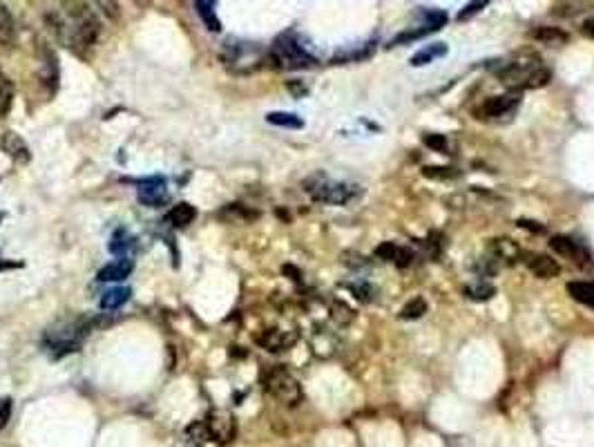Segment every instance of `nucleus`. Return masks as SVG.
Instances as JSON below:
<instances>
[{
  "label": "nucleus",
  "mask_w": 594,
  "mask_h": 447,
  "mask_svg": "<svg viewBox=\"0 0 594 447\" xmlns=\"http://www.w3.org/2000/svg\"><path fill=\"white\" fill-rule=\"evenodd\" d=\"M47 23L54 29L56 38L72 49L90 47L99 36V20L94 18L88 5L81 3H65L63 12L47 14Z\"/></svg>",
  "instance_id": "f257e3e1"
},
{
  "label": "nucleus",
  "mask_w": 594,
  "mask_h": 447,
  "mask_svg": "<svg viewBox=\"0 0 594 447\" xmlns=\"http://www.w3.org/2000/svg\"><path fill=\"white\" fill-rule=\"evenodd\" d=\"M498 81L507 90L518 95L520 90H534L545 86L550 81V70L536 54H520L518 58L503 65V70L498 72Z\"/></svg>",
  "instance_id": "f03ea898"
},
{
  "label": "nucleus",
  "mask_w": 594,
  "mask_h": 447,
  "mask_svg": "<svg viewBox=\"0 0 594 447\" xmlns=\"http://www.w3.org/2000/svg\"><path fill=\"white\" fill-rule=\"evenodd\" d=\"M304 190L311 195L313 202L320 204H333V206H342L349 204L353 197H356L360 190L358 186H349V184H340V181H331L324 174H313L311 179L304 181Z\"/></svg>",
  "instance_id": "7ed1b4c3"
},
{
  "label": "nucleus",
  "mask_w": 594,
  "mask_h": 447,
  "mask_svg": "<svg viewBox=\"0 0 594 447\" xmlns=\"http://www.w3.org/2000/svg\"><path fill=\"white\" fill-rule=\"evenodd\" d=\"M90 331L88 322L74 318L67 322H60L54 329L47 331V347L51 356H63V353H72L81 347V336Z\"/></svg>",
  "instance_id": "20e7f679"
},
{
  "label": "nucleus",
  "mask_w": 594,
  "mask_h": 447,
  "mask_svg": "<svg viewBox=\"0 0 594 447\" xmlns=\"http://www.w3.org/2000/svg\"><path fill=\"white\" fill-rule=\"evenodd\" d=\"M270 56L279 65L286 70H299V67H311L315 65V58L308 54V49L297 40L295 34H281L270 49Z\"/></svg>",
  "instance_id": "39448f33"
},
{
  "label": "nucleus",
  "mask_w": 594,
  "mask_h": 447,
  "mask_svg": "<svg viewBox=\"0 0 594 447\" xmlns=\"http://www.w3.org/2000/svg\"><path fill=\"white\" fill-rule=\"evenodd\" d=\"M264 387L266 391L270 393L273 398H277L279 403L284 405H297L302 400V387L299 382L295 380V376H290V373L284 369V367H273L264 378Z\"/></svg>",
  "instance_id": "423d86ee"
},
{
  "label": "nucleus",
  "mask_w": 594,
  "mask_h": 447,
  "mask_svg": "<svg viewBox=\"0 0 594 447\" xmlns=\"http://www.w3.org/2000/svg\"><path fill=\"white\" fill-rule=\"evenodd\" d=\"M550 248L554 251L556 255L570 259L572 264H577L579 268H590L592 266V255L588 253L586 246H581L577 240L566 235H554L550 240Z\"/></svg>",
  "instance_id": "0eeeda50"
},
{
  "label": "nucleus",
  "mask_w": 594,
  "mask_h": 447,
  "mask_svg": "<svg viewBox=\"0 0 594 447\" xmlns=\"http://www.w3.org/2000/svg\"><path fill=\"white\" fill-rule=\"evenodd\" d=\"M206 425V432H208V439H213L217 443H231L237 434V425L235 418L228 412H213L208 416Z\"/></svg>",
  "instance_id": "6e6552de"
},
{
  "label": "nucleus",
  "mask_w": 594,
  "mask_h": 447,
  "mask_svg": "<svg viewBox=\"0 0 594 447\" xmlns=\"http://www.w3.org/2000/svg\"><path fill=\"white\" fill-rule=\"evenodd\" d=\"M518 103H520V97L516 95V92H512V95L492 97L476 110V114L481 119H503V117H509V114L516 112Z\"/></svg>",
  "instance_id": "1a4fd4ad"
},
{
  "label": "nucleus",
  "mask_w": 594,
  "mask_h": 447,
  "mask_svg": "<svg viewBox=\"0 0 594 447\" xmlns=\"http://www.w3.org/2000/svg\"><path fill=\"white\" fill-rule=\"evenodd\" d=\"M170 200L168 188L161 177H150L139 184V202L148 208H159Z\"/></svg>",
  "instance_id": "9d476101"
},
{
  "label": "nucleus",
  "mask_w": 594,
  "mask_h": 447,
  "mask_svg": "<svg viewBox=\"0 0 594 447\" xmlns=\"http://www.w3.org/2000/svg\"><path fill=\"white\" fill-rule=\"evenodd\" d=\"M0 148H3V152L7 154V157L12 159L14 163H18V165H27L31 161L29 145L14 130H7L3 137H0Z\"/></svg>",
  "instance_id": "9b49d317"
},
{
  "label": "nucleus",
  "mask_w": 594,
  "mask_h": 447,
  "mask_svg": "<svg viewBox=\"0 0 594 447\" xmlns=\"http://www.w3.org/2000/svg\"><path fill=\"white\" fill-rule=\"evenodd\" d=\"M525 266L529 268L531 273L541 279H550V277H556L561 273V266L554 257H550L545 253H527L525 255Z\"/></svg>",
  "instance_id": "f8f14e48"
},
{
  "label": "nucleus",
  "mask_w": 594,
  "mask_h": 447,
  "mask_svg": "<svg viewBox=\"0 0 594 447\" xmlns=\"http://www.w3.org/2000/svg\"><path fill=\"white\" fill-rule=\"evenodd\" d=\"M489 253H492V257H496L498 262H505V264H514L516 259L523 257L518 244L514 240H509V237H496V240L489 242Z\"/></svg>",
  "instance_id": "ddd939ff"
},
{
  "label": "nucleus",
  "mask_w": 594,
  "mask_h": 447,
  "mask_svg": "<svg viewBox=\"0 0 594 447\" xmlns=\"http://www.w3.org/2000/svg\"><path fill=\"white\" fill-rule=\"evenodd\" d=\"M297 334H290V331H279V329H268L262 336L257 338V342L268 351H284L290 345H295Z\"/></svg>",
  "instance_id": "4468645a"
},
{
  "label": "nucleus",
  "mask_w": 594,
  "mask_h": 447,
  "mask_svg": "<svg viewBox=\"0 0 594 447\" xmlns=\"http://www.w3.org/2000/svg\"><path fill=\"white\" fill-rule=\"evenodd\" d=\"M132 259L128 257H121V259H114V262L106 264L99 271V279L101 282H121V279H125L130 273H132Z\"/></svg>",
  "instance_id": "2eb2a0df"
},
{
  "label": "nucleus",
  "mask_w": 594,
  "mask_h": 447,
  "mask_svg": "<svg viewBox=\"0 0 594 447\" xmlns=\"http://www.w3.org/2000/svg\"><path fill=\"white\" fill-rule=\"evenodd\" d=\"M16 43V25L9 9L0 3V45L12 47Z\"/></svg>",
  "instance_id": "dca6fc26"
},
{
  "label": "nucleus",
  "mask_w": 594,
  "mask_h": 447,
  "mask_svg": "<svg viewBox=\"0 0 594 447\" xmlns=\"http://www.w3.org/2000/svg\"><path fill=\"white\" fill-rule=\"evenodd\" d=\"M445 54H447V45L445 43H436V45H429V47L420 49L418 54H413L409 63L413 67H420V65H427V63H434L436 58H443Z\"/></svg>",
  "instance_id": "f3484780"
},
{
  "label": "nucleus",
  "mask_w": 594,
  "mask_h": 447,
  "mask_svg": "<svg viewBox=\"0 0 594 447\" xmlns=\"http://www.w3.org/2000/svg\"><path fill=\"white\" fill-rule=\"evenodd\" d=\"M195 12L199 14V18L206 23V27L211 32H222V23L215 14V3H208V0H197L195 3Z\"/></svg>",
  "instance_id": "a211bd4d"
},
{
  "label": "nucleus",
  "mask_w": 594,
  "mask_h": 447,
  "mask_svg": "<svg viewBox=\"0 0 594 447\" xmlns=\"http://www.w3.org/2000/svg\"><path fill=\"white\" fill-rule=\"evenodd\" d=\"M130 295H132L130 288H123V286L110 288V291H106V293H103V298H101V309H108V311L119 309V307H123L125 302H128Z\"/></svg>",
  "instance_id": "6ab92c4d"
},
{
  "label": "nucleus",
  "mask_w": 594,
  "mask_h": 447,
  "mask_svg": "<svg viewBox=\"0 0 594 447\" xmlns=\"http://www.w3.org/2000/svg\"><path fill=\"white\" fill-rule=\"evenodd\" d=\"M568 293L577 300V302L594 309V282H570Z\"/></svg>",
  "instance_id": "aec40b11"
},
{
  "label": "nucleus",
  "mask_w": 594,
  "mask_h": 447,
  "mask_svg": "<svg viewBox=\"0 0 594 447\" xmlns=\"http://www.w3.org/2000/svg\"><path fill=\"white\" fill-rule=\"evenodd\" d=\"M195 217H197L195 206H190L188 202L176 204L172 211L168 213V220L172 222V226H179V228H183V226H188V224H192Z\"/></svg>",
  "instance_id": "412c9836"
},
{
  "label": "nucleus",
  "mask_w": 594,
  "mask_h": 447,
  "mask_svg": "<svg viewBox=\"0 0 594 447\" xmlns=\"http://www.w3.org/2000/svg\"><path fill=\"white\" fill-rule=\"evenodd\" d=\"M108 248H110V253L125 257V255H128L132 248H134V237L128 235V231H123V228H121V231H117V233L112 235V240H110Z\"/></svg>",
  "instance_id": "4be33fe9"
},
{
  "label": "nucleus",
  "mask_w": 594,
  "mask_h": 447,
  "mask_svg": "<svg viewBox=\"0 0 594 447\" xmlns=\"http://www.w3.org/2000/svg\"><path fill=\"white\" fill-rule=\"evenodd\" d=\"M531 38H536V40H541V43H545V45H559V43H566L568 34L563 32V29H559V27H538V29L531 32Z\"/></svg>",
  "instance_id": "5701e85b"
},
{
  "label": "nucleus",
  "mask_w": 594,
  "mask_h": 447,
  "mask_svg": "<svg viewBox=\"0 0 594 447\" xmlns=\"http://www.w3.org/2000/svg\"><path fill=\"white\" fill-rule=\"evenodd\" d=\"M266 121L279 128H293V130L304 128V121H302L297 114H290V112H270L266 114Z\"/></svg>",
  "instance_id": "b1692460"
},
{
  "label": "nucleus",
  "mask_w": 594,
  "mask_h": 447,
  "mask_svg": "<svg viewBox=\"0 0 594 447\" xmlns=\"http://www.w3.org/2000/svg\"><path fill=\"white\" fill-rule=\"evenodd\" d=\"M12 103H14V86H12V81L0 72V117L12 110Z\"/></svg>",
  "instance_id": "393cba45"
},
{
  "label": "nucleus",
  "mask_w": 594,
  "mask_h": 447,
  "mask_svg": "<svg viewBox=\"0 0 594 447\" xmlns=\"http://www.w3.org/2000/svg\"><path fill=\"white\" fill-rule=\"evenodd\" d=\"M224 215H228V220H231V222H250V220H257V217H259V213L248 211V208H244L242 204L226 206L224 213H222V217H224Z\"/></svg>",
  "instance_id": "a878e982"
},
{
  "label": "nucleus",
  "mask_w": 594,
  "mask_h": 447,
  "mask_svg": "<svg viewBox=\"0 0 594 447\" xmlns=\"http://www.w3.org/2000/svg\"><path fill=\"white\" fill-rule=\"evenodd\" d=\"M424 314H427L424 298H413V300H409V302L402 307L400 318H402V320H418V318H422Z\"/></svg>",
  "instance_id": "bb28decb"
},
{
  "label": "nucleus",
  "mask_w": 594,
  "mask_h": 447,
  "mask_svg": "<svg viewBox=\"0 0 594 447\" xmlns=\"http://www.w3.org/2000/svg\"><path fill=\"white\" fill-rule=\"evenodd\" d=\"M422 174L427 179H434V181H449L456 179L458 172L454 168H445V165H424Z\"/></svg>",
  "instance_id": "cd10ccee"
},
{
  "label": "nucleus",
  "mask_w": 594,
  "mask_h": 447,
  "mask_svg": "<svg viewBox=\"0 0 594 447\" xmlns=\"http://www.w3.org/2000/svg\"><path fill=\"white\" fill-rule=\"evenodd\" d=\"M465 293H467V298H472V300H489L496 293V288L492 284H487V282H481V284L467 286Z\"/></svg>",
  "instance_id": "c85d7f7f"
},
{
  "label": "nucleus",
  "mask_w": 594,
  "mask_h": 447,
  "mask_svg": "<svg viewBox=\"0 0 594 447\" xmlns=\"http://www.w3.org/2000/svg\"><path fill=\"white\" fill-rule=\"evenodd\" d=\"M331 316H333V320L338 322V325H349V322L353 320V309L349 304H344V302H333L331 304Z\"/></svg>",
  "instance_id": "c756f323"
},
{
  "label": "nucleus",
  "mask_w": 594,
  "mask_h": 447,
  "mask_svg": "<svg viewBox=\"0 0 594 447\" xmlns=\"http://www.w3.org/2000/svg\"><path fill=\"white\" fill-rule=\"evenodd\" d=\"M424 145L427 148H431V150H436V152H445L447 150V137L445 134H424Z\"/></svg>",
  "instance_id": "7c9ffc66"
},
{
  "label": "nucleus",
  "mask_w": 594,
  "mask_h": 447,
  "mask_svg": "<svg viewBox=\"0 0 594 447\" xmlns=\"http://www.w3.org/2000/svg\"><path fill=\"white\" fill-rule=\"evenodd\" d=\"M398 244H393V242H384V244H380L378 248H375V257H380V259H387V262H393L395 259V255H398Z\"/></svg>",
  "instance_id": "2f4dec72"
},
{
  "label": "nucleus",
  "mask_w": 594,
  "mask_h": 447,
  "mask_svg": "<svg viewBox=\"0 0 594 447\" xmlns=\"http://www.w3.org/2000/svg\"><path fill=\"white\" fill-rule=\"evenodd\" d=\"M342 264H347L349 268H362V266H367L369 262H367V257H364V255L347 251V253H342Z\"/></svg>",
  "instance_id": "473e14b6"
},
{
  "label": "nucleus",
  "mask_w": 594,
  "mask_h": 447,
  "mask_svg": "<svg viewBox=\"0 0 594 447\" xmlns=\"http://www.w3.org/2000/svg\"><path fill=\"white\" fill-rule=\"evenodd\" d=\"M349 288L353 291V295H356L358 300H362V302H369V300L373 298V286H369L367 282L364 284H349Z\"/></svg>",
  "instance_id": "72a5a7b5"
},
{
  "label": "nucleus",
  "mask_w": 594,
  "mask_h": 447,
  "mask_svg": "<svg viewBox=\"0 0 594 447\" xmlns=\"http://www.w3.org/2000/svg\"><path fill=\"white\" fill-rule=\"evenodd\" d=\"M12 418V398H0V430L5 428L7 421Z\"/></svg>",
  "instance_id": "f704fd0d"
},
{
  "label": "nucleus",
  "mask_w": 594,
  "mask_h": 447,
  "mask_svg": "<svg viewBox=\"0 0 594 447\" xmlns=\"http://www.w3.org/2000/svg\"><path fill=\"white\" fill-rule=\"evenodd\" d=\"M411 259H413V253L409 251V248L400 246V248H398V255H395V259H393V264H398L400 268H404V266L411 264Z\"/></svg>",
  "instance_id": "c9c22d12"
},
{
  "label": "nucleus",
  "mask_w": 594,
  "mask_h": 447,
  "mask_svg": "<svg viewBox=\"0 0 594 447\" xmlns=\"http://www.w3.org/2000/svg\"><path fill=\"white\" fill-rule=\"evenodd\" d=\"M483 7H487V3H472V5H467V7L463 9V12L458 14V20H467L469 16H474V14L481 12Z\"/></svg>",
  "instance_id": "e433bc0d"
},
{
  "label": "nucleus",
  "mask_w": 594,
  "mask_h": 447,
  "mask_svg": "<svg viewBox=\"0 0 594 447\" xmlns=\"http://www.w3.org/2000/svg\"><path fill=\"white\" fill-rule=\"evenodd\" d=\"M518 226H520V228H527V231H534V233H543V231H545V228L541 226V224L529 222V220H518Z\"/></svg>",
  "instance_id": "4c0bfd02"
},
{
  "label": "nucleus",
  "mask_w": 594,
  "mask_h": 447,
  "mask_svg": "<svg viewBox=\"0 0 594 447\" xmlns=\"http://www.w3.org/2000/svg\"><path fill=\"white\" fill-rule=\"evenodd\" d=\"M583 34L586 36H590V38H594V18H588L586 23H583Z\"/></svg>",
  "instance_id": "58836bf2"
},
{
  "label": "nucleus",
  "mask_w": 594,
  "mask_h": 447,
  "mask_svg": "<svg viewBox=\"0 0 594 447\" xmlns=\"http://www.w3.org/2000/svg\"><path fill=\"white\" fill-rule=\"evenodd\" d=\"M288 90H293L297 97H302V95H306V88H299V86H295V83H288Z\"/></svg>",
  "instance_id": "ea45409f"
},
{
  "label": "nucleus",
  "mask_w": 594,
  "mask_h": 447,
  "mask_svg": "<svg viewBox=\"0 0 594 447\" xmlns=\"http://www.w3.org/2000/svg\"><path fill=\"white\" fill-rule=\"evenodd\" d=\"M183 447H201V443H199V441L188 439V436H185V445H183Z\"/></svg>",
  "instance_id": "a19ab883"
}]
</instances>
